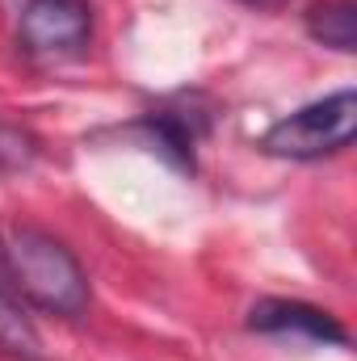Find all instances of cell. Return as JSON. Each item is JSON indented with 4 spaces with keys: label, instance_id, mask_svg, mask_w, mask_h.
Wrapping results in <instances>:
<instances>
[{
    "label": "cell",
    "instance_id": "6da1fadb",
    "mask_svg": "<svg viewBox=\"0 0 357 361\" xmlns=\"http://www.w3.org/2000/svg\"><path fill=\"white\" fill-rule=\"evenodd\" d=\"M0 277L13 286L17 298L51 311V315H80L89 307V277L68 244L38 227H13L0 235Z\"/></svg>",
    "mask_w": 357,
    "mask_h": 361
},
{
    "label": "cell",
    "instance_id": "7a4b0ae2",
    "mask_svg": "<svg viewBox=\"0 0 357 361\" xmlns=\"http://www.w3.org/2000/svg\"><path fill=\"white\" fill-rule=\"evenodd\" d=\"M357 130V97L353 89H341L324 101H311L303 109H294L290 118H282L277 126H269L261 139L269 156L282 160H324L337 156L353 143Z\"/></svg>",
    "mask_w": 357,
    "mask_h": 361
},
{
    "label": "cell",
    "instance_id": "3957f363",
    "mask_svg": "<svg viewBox=\"0 0 357 361\" xmlns=\"http://www.w3.org/2000/svg\"><path fill=\"white\" fill-rule=\"evenodd\" d=\"M17 38L30 55H42V59L80 55L92 38L89 0H25Z\"/></svg>",
    "mask_w": 357,
    "mask_h": 361
},
{
    "label": "cell",
    "instance_id": "277c9868",
    "mask_svg": "<svg viewBox=\"0 0 357 361\" xmlns=\"http://www.w3.org/2000/svg\"><path fill=\"white\" fill-rule=\"evenodd\" d=\"M253 332H269V336H298V341H320V345H345V328L311 307V302H294V298H261L248 311Z\"/></svg>",
    "mask_w": 357,
    "mask_h": 361
},
{
    "label": "cell",
    "instance_id": "5b68a950",
    "mask_svg": "<svg viewBox=\"0 0 357 361\" xmlns=\"http://www.w3.org/2000/svg\"><path fill=\"white\" fill-rule=\"evenodd\" d=\"M307 34L341 55L357 51V4L353 0H320L307 8Z\"/></svg>",
    "mask_w": 357,
    "mask_h": 361
},
{
    "label": "cell",
    "instance_id": "8992f818",
    "mask_svg": "<svg viewBox=\"0 0 357 361\" xmlns=\"http://www.w3.org/2000/svg\"><path fill=\"white\" fill-rule=\"evenodd\" d=\"M0 353L25 361H42V341L21 307V298L13 294V286L0 277Z\"/></svg>",
    "mask_w": 357,
    "mask_h": 361
},
{
    "label": "cell",
    "instance_id": "52a82bcc",
    "mask_svg": "<svg viewBox=\"0 0 357 361\" xmlns=\"http://www.w3.org/2000/svg\"><path fill=\"white\" fill-rule=\"evenodd\" d=\"M143 130L152 135V143H156L160 156H169L177 169L193 173V143H198V130H193L181 114H152V118H143Z\"/></svg>",
    "mask_w": 357,
    "mask_h": 361
},
{
    "label": "cell",
    "instance_id": "ba28073f",
    "mask_svg": "<svg viewBox=\"0 0 357 361\" xmlns=\"http://www.w3.org/2000/svg\"><path fill=\"white\" fill-rule=\"evenodd\" d=\"M34 139L21 126H0V169H25L34 160Z\"/></svg>",
    "mask_w": 357,
    "mask_h": 361
},
{
    "label": "cell",
    "instance_id": "9c48e42d",
    "mask_svg": "<svg viewBox=\"0 0 357 361\" xmlns=\"http://www.w3.org/2000/svg\"><path fill=\"white\" fill-rule=\"evenodd\" d=\"M244 4H257V8H277V4H286V0H244Z\"/></svg>",
    "mask_w": 357,
    "mask_h": 361
}]
</instances>
